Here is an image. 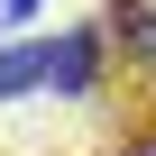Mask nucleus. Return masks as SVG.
Segmentation results:
<instances>
[{
	"mask_svg": "<svg viewBox=\"0 0 156 156\" xmlns=\"http://www.w3.org/2000/svg\"><path fill=\"white\" fill-rule=\"evenodd\" d=\"M119 156H156V138H138V147H119Z\"/></svg>",
	"mask_w": 156,
	"mask_h": 156,
	"instance_id": "39448f33",
	"label": "nucleus"
},
{
	"mask_svg": "<svg viewBox=\"0 0 156 156\" xmlns=\"http://www.w3.org/2000/svg\"><path fill=\"white\" fill-rule=\"evenodd\" d=\"M0 19H9V28H28V19H37V0H0Z\"/></svg>",
	"mask_w": 156,
	"mask_h": 156,
	"instance_id": "20e7f679",
	"label": "nucleus"
},
{
	"mask_svg": "<svg viewBox=\"0 0 156 156\" xmlns=\"http://www.w3.org/2000/svg\"><path fill=\"white\" fill-rule=\"evenodd\" d=\"M110 46L138 73H156V0H110Z\"/></svg>",
	"mask_w": 156,
	"mask_h": 156,
	"instance_id": "f03ea898",
	"label": "nucleus"
},
{
	"mask_svg": "<svg viewBox=\"0 0 156 156\" xmlns=\"http://www.w3.org/2000/svg\"><path fill=\"white\" fill-rule=\"evenodd\" d=\"M92 73H101V28H64L46 83H55V92H92Z\"/></svg>",
	"mask_w": 156,
	"mask_h": 156,
	"instance_id": "7ed1b4c3",
	"label": "nucleus"
},
{
	"mask_svg": "<svg viewBox=\"0 0 156 156\" xmlns=\"http://www.w3.org/2000/svg\"><path fill=\"white\" fill-rule=\"evenodd\" d=\"M46 73H55V37H9V46H0V101L37 92Z\"/></svg>",
	"mask_w": 156,
	"mask_h": 156,
	"instance_id": "f257e3e1",
	"label": "nucleus"
}]
</instances>
